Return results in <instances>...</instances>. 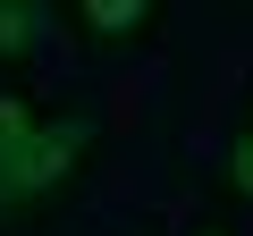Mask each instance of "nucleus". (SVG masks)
Listing matches in <instances>:
<instances>
[{
	"mask_svg": "<svg viewBox=\"0 0 253 236\" xmlns=\"http://www.w3.org/2000/svg\"><path fill=\"white\" fill-rule=\"evenodd\" d=\"M93 152H101V127L84 110H42V127L0 169V219H42L51 202H68L76 177L93 169Z\"/></svg>",
	"mask_w": 253,
	"mask_h": 236,
	"instance_id": "f257e3e1",
	"label": "nucleus"
},
{
	"mask_svg": "<svg viewBox=\"0 0 253 236\" xmlns=\"http://www.w3.org/2000/svg\"><path fill=\"white\" fill-rule=\"evenodd\" d=\"M169 26V0H59V34L93 59H126V51H152Z\"/></svg>",
	"mask_w": 253,
	"mask_h": 236,
	"instance_id": "f03ea898",
	"label": "nucleus"
},
{
	"mask_svg": "<svg viewBox=\"0 0 253 236\" xmlns=\"http://www.w3.org/2000/svg\"><path fill=\"white\" fill-rule=\"evenodd\" d=\"M42 34V0H0V84H17V68L34 59Z\"/></svg>",
	"mask_w": 253,
	"mask_h": 236,
	"instance_id": "7ed1b4c3",
	"label": "nucleus"
},
{
	"mask_svg": "<svg viewBox=\"0 0 253 236\" xmlns=\"http://www.w3.org/2000/svg\"><path fill=\"white\" fill-rule=\"evenodd\" d=\"M42 110H51V101H42L34 84H0V169H9V152L42 127Z\"/></svg>",
	"mask_w": 253,
	"mask_h": 236,
	"instance_id": "20e7f679",
	"label": "nucleus"
},
{
	"mask_svg": "<svg viewBox=\"0 0 253 236\" xmlns=\"http://www.w3.org/2000/svg\"><path fill=\"white\" fill-rule=\"evenodd\" d=\"M219 202L253 211V135H236V144H228V160H219Z\"/></svg>",
	"mask_w": 253,
	"mask_h": 236,
	"instance_id": "39448f33",
	"label": "nucleus"
},
{
	"mask_svg": "<svg viewBox=\"0 0 253 236\" xmlns=\"http://www.w3.org/2000/svg\"><path fill=\"white\" fill-rule=\"evenodd\" d=\"M194 236H245V228H236L228 211H211V219H194Z\"/></svg>",
	"mask_w": 253,
	"mask_h": 236,
	"instance_id": "423d86ee",
	"label": "nucleus"
},
{
	"mask_svg": "<svg viewBox=\"0 0 253 236\" xmlns=\"http://www.w3.org/2000/svg\"><path fill=\"white\" fill-rule=\"evenodd\" d=\"M236 135H253V93H245V127H236Z\"/></svg>",
	"mask_w": 253,
	"mask_h": 236,
	"instance_id": "0eeeda50",
	"label": "nucleus"
}]
</instances>
